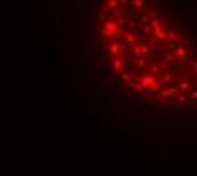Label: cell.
Wrapping results in <instances>:
<instances>
[{"mask_svg": "<svg viewBox=\"0 0 197 176\" xmlns=\"http://www.w3.org/2000/svg\"><path fill=\"white\" fill-rule=\"evenodd\" d=\"M97 31L105 69L136 100L163 110L197 105V36L175 14L146 0H109Z\"/></svg>", "mask_w": 197, "mask_h": 176, "instance_id": "cell-1", "label": "cell"}]
</instances>
